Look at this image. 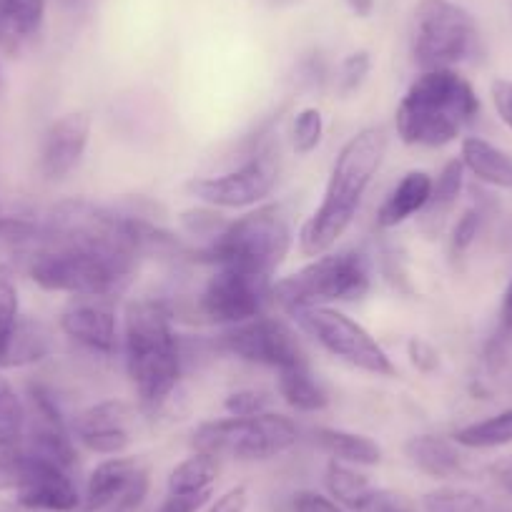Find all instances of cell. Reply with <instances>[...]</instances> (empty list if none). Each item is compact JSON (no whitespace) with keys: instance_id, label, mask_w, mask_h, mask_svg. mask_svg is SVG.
<instances>
[{"instance_id":"obj_1","label":"cell","mask_w":512,"mask_h":512,"mask_svg":"<svg viewBox=\"0 0 512 512\" xmlns=\"http://www.w3.org/2000/svg\"><path fill=\"white\" fill-rule=\"evenodd\" d=\"M121 349L139 405L151 415L169 407L186 369L184 342L169 299L139 297L126 304Z\"/></svg>"},{"instance_id":"obj_2","label":"cell","mask_w":512,"mask_h":512,"mask_svg":"<svg viewBox=\"0 0 512 512\" xmlns=\"http://www.w3.org/2000/svg\"><path fill=\"white\" fill-rule=\"evenodd\" d=\"M387 149L390 136L382 126L359 128L357 134L344 141L329 169L322 201L297 234V246L304 256L314 259L327 254L347 234L357 219L364 194L387 159Z\"/></svg>"},{"instance_id":"obj_3","label":"cell","mask_w":512,"mask_h":512,"mask_svg":"<svg viewBox=\"0 0 512 512\" xmlns=\"http://www.w3.org/2000/svg\"><path fill=\"white\" fill-rule=\"evenodd\" d=\"M480 116V96L455 68L420 71L397 103L395 128L402 144L445 149Z\"/></svg>"},{"instance_id":"obj_4","label":"cell","mask_w":512,"mask_h":512,"mask_svg":"<svg viewBox=\"0 0 512 512\" xmlns=\"http://www.w3.org/2000/svg\"><path fill=\"white\" fill-rule=\"evenodd\" d=\"M294 241L297 236L284 206L267 201L229 219L226 229L211 244L196 246L186 256L209 267H231L272 282Z\"/></svg>"},{"instance_id":"obj_5","label":"cell","mask_w":512,"mask_h":512,"mask_svg":"<svg viewBox=\"0 0 512 512\" xmlns=\"http://www.w3.org/2000/svg\"><path fill=\"white\" fill-rule=\"evenodd\" d=\"M28 277L43 292L71 294L73 299H111L126 292L139 264L111 251L81 244H33Z\"/></svg>"},{"instance_id":"obj_6","label":"cell","mask_w":512,"mask_h":512,"mask_svg":"<svg viewBox=\"0 0 512 512\" xmlns=\"http://www.w3.org/2000/svg\"><path fill=\"white\" fill-rule=\"evenodd\" d=\"M372 287V264L359 249H339L314 256L297 272L272 282L269 299L287 314L312 307L357 302Z\"/></svg>"},{"instance_id":"obj_7","label":"cell","mask_w":512,"mask_h":512,"mask_svg":"<svg viewBox=\"0 0 512 512\" xmlns=\"http://www.w3.org/2000/svg\"><path fill=\"white\" fill-rule=\"evenodd\" d=\"M302 437L299 425L277 410L256 417H219L201 422L191 445L196 452L214 457H231L239 462H267L294 450Z\"/></svg>"},{"instance_id":"obj_8","label":"cell","mask_w":512,"mask_h":512,"mask_svg":"<svg viewBox=\"0 0 512 512\" xmlns=\"http://www.w3.org/2000/svg\"><path fill=\"white\" fill-rule=\"evenodd\" d=\"M480 48V28L455 0H420L410 21V53L420 71L455 68Z\"/></svg>"},{"instance_id":"obj_9","label":"cell","mask_w":512,"mask_h":512,"mask_svg":"<svg viewBox=\"0 0 512 512\" xmlns=\"http://www.w3.org/2000/svg\"><path fill=\"white\" fill-rule=\"evenodd\" d=\"M279 184V154L272 141L256 146L254 154L224 174L194 176L186 181V194L199 204L219 211H249L267 204Z\"/></svg>"},{"instance_id":"obj_10","label":"cell","mask_w":512,"mask_h":512,"mask_svg":"<svg viewBox=\"0 0 512 512\" xmlns=\"http://www.w3.org/2000/svg\"><path fill=\"white\" fill-rule=\"evenodd\" d=\"M299 327L339 362L372 377H395L397 367L390 352L372 337L364 324L337 307H312L294 314Z\"/></svg>"},{"instance_id":"obj_11","label":"cell","mask_w":512,"mask_h":512,"mask_svg":"<svg viewBox=\"0 0 512 512\" xmlns=\"http://www.w3.org/2000/svg\"><path fill=\"white\" fill-rule=\"evenodd\" d=\"M214 344L216 352H224L254 367L274 369V372L309 362L297 329L289 327L284 319L267 317V314L224 329Z\"/></svg>"},{"instance_id":"obj_12","label":"cell","mask_w":512,"mask_h":512,"mask_svg":"<svg viewBox=\"0 0 512 512\" xmlns=\"http://www.w3.org/2000/svg\"><path fill=\"white\" fill-rule=\"evenodd\" d=\"M211 269L214 272L196 297V312L204 322L229 329L262 317L267 302H272L269 279H259L231 267Z\"/></svg>"},{"instance_id":"obj_13","label":"cell","mask_w":512,"mask_h":512,"mask_svg":"<svg viewBox=\"0 0 512 512\" xmlns=\"http://www.w3.org/2000/svg\"><path fill=\"white\" fill-rule=\"evenodd\" d=\"M149 487V470L136 457H106L88 475L81 507L86 512H128L146 500Z\"/></svg>"},{"instance_id":"obj_14","label":"cell","mask_w":512,"mask_h":512,"mask_svg":"<svg viewBox=\"0 0 512 512\" xmlns=\"http://www.w3.org/2000/svg\"><path fill=\"white\" fill-rule=\"evenodd\" d=\"M21 475L16 482V502L28 512H76L83 495L71 470L38 457L21 445Z\"/></svg>"},{"instance_id":"obj_15","label":"cell","mask_w":512,"mask_h":512,"mask_svg":"<svg viewBox=\"0 0 512 512\" xmlns=\"http://www.w3.org/2000/svg\"><path fill=\"white\" fill-rule=\"evenodd\" d=\"M136 412L123 400H101L88 405L71 420L73 440L93 455L116 457L134 442Z\"/></svg>"},{"instance_id":"obj_16","label":"cell","mask_w":512,"mask_h":512,"mask_svg":"<svg viewBox=\"0 0 512 512\" xmlns=\"http://www.w3.org/2000/svg\"><path fill=\"white\" fill-rule=\"evenodd\" d=\"M61 332L81 349L113 357L121 349V322L111 299H73L58 319Z\"/></svg>"},{"instance_id":"obj_17","label":"cell","mask_w":512,"mask_h":512,"mask_svg":"<svg viewBox=\"0 0 512 512\" xmlns=\"http://www.w3.org/2000/svg\"><path fill=\"white\" fill-rule=\"evenodd\" d=\"M93 118L86 111H68L46 128L41 141V174L48 181H63L81 166L91 144Z\"/></svg>"},{"instance_id":"obj_18","label":"cell","mask_w":512,"mask_h":512,"mask_svg":"<svg viewBox=\"0 0 512 512\" xmlns=\"http://www.w3.org/2000/svg\"><path fill=\"white\" fill-rule=\"evenodd\" d=\"M405 457L415 470L432 480H452V477H462L467 472L462 447L445 435L420 432V435L407 437Z\"/></svg>"},{"instance_id":"obj_19","label":"cell","mask_w":512,"mask_h":512,"mask_svg":"<svg viewBox=\"0 0 512 512\" xmlns=\"http://www.w3.org/2000/svg\"><path fill=\"white\" fill-rule=\"evenodd\" d=\"M435 176L425 169H412L397 181L377 209V226L382 231L397 229L415 216H422L432 196Z\"/></svg>"},{"instance_id":"obj_20","label":"cell","mask_w":512,"mask_h":512,"mask_svg":"<svg viewBox=\"0 0 512 512\" xmlns=\"http://www.w3.org/2000/svg\"><path fill=\"white\" fill-rule=\"evenodd\" d=\"M312 442L329 455V460L344 462V465L354 467H374L382 462L384 450L377 440H372L369 435H362V432L344 430V427H329L319 425L314 427Z\"/></svg>"},{"instance_id":"obj_21","label":"cell","mask_w":512,"mask_h":512,"mask_svg":"<svg viewBox=\"0 0 512 512\" xmlns=\"http://www.w3.org/2000/svg\"><path fill=\"white\" fill-rule=\"evenodd\" d=\"M460 161L467 174L495 189L512 191V156L480 136H465L460 144Z\"/></svg>"},{"instance_id":"obj_22","label":"cell","mask_w":512,"mask_h":512,"mask_svg":"<svg viewBox=\"0 0 512 512\" xmlns=\"http://www.w3.org/2000/svg\"><path fill=\"white\" fill-rule=\"evenodd\" d=\"M277 392L294 412L317 415L329 407V392L322 379L307 364H297L277 372Z\"/></svg>"},{"instance_id":"obj_23","label":"cell","mask_w":512,"mask_h":512,"mask_svg":"<svg viewBox=\"0 0 512 512\" xmlns=\"http://www.w3.org/2000/svg\"><path fill=\"white\" fill-rule=\"evenodd\" d=\"M56 349V339L53 332L43 322L31 317H21L13 327L11 337H8L6 352L0 359V367H28V364H38Z\"/></svg>"},{"instance_id":"obj_24","label":"cell","mask_w":512,"mask_h":512,"mask_svg":"<svg viewBox=\"0 0 512 512\" xmlns=\"http://www.w3.org/2000/svg\"><path fill=\"white\" fill-rule=\"evenodd\" d=\"M324 487H327L329 497H332L337 505L349 507V510L359 512L372 495L377 492L374 482L369 480V475H364L359 467L344 465V462L329 460L327 470H324Z\"/></svg>"},{"instance_id":"obj_25","label":"cell","mask_w":512,"mask_h":512,"mask_svg":"<svg viewBox=\"0 0 512 512\" xmlns=\"http://www.w3.org/2000/svg\"><path fill=\"white\" fill-rule=\"evenodd\" d=\"M465 174L467 171L460 159H450L440 171H437L435 181H432L430 204L422 211L425 226L440 229V226L445 224V219L452 214L457 201H460L462 189H465Z\"/></svg>"},{"instance_id":"obj_26","label":"cell","mask_w":512,"mask_h":512,"mask_svg":"<svg viewBox=\"0 0 512 512\" xmlns=\"http://www.w3.org/2000/svg\"><path fill=\"white\" fill-rule=\"evenodd\" d=\"M216 477H219V457L194 450L171 467L166 487L174 495H199V492H211Z\"/></svg>"},{"instance_id":"obj_27","label":"cell","mask_w":512,"mask_h":512,"mask_svg":"<svg viewBox=\"0 0 512 512\" xmlns=\"http://www.w3.org/2000/svg\"><path fill=\"white\" fill-rule=\"evenodd\" d=\"M452 440L462 450H497L512 445V407L460 427L452 432Z\"/></svg>"},{"instance_id":"obj_28","label":"cell","mask_w":512,"mask_h":512,"mask_svg":"<svg viewBox=\"0 0 512 512\" xmlns=\"http://www.w3.org/2000/svg\"><path fill=\"white\" fill-rule=\"evenodd\" d=\"M0 16L6 23L8 43L36 36L46 16V0H0Z\"/></svg>"},{"instance_id":"obj_29","label":"cell","mask_w":512,"mask_h":512,"mask_svg":"<svg viewBox=\"0 0 512 512\" xmlns=\"http://www.w3.org/2000/svg\"><path fill=\"white\" fill-rule=\"evenodd\" d=\"M422 512H500L487 497L480 492H472L467 487H435L425 492L420 500Z\"/></svg>"},{"instance_id":"obj_30","label":"cell","mask_w":512,"mask_h":512,"mask_svg":"<svg viewBox=\"0 0 512 512\" xmlns=\"http://www.w3.org/2000/svg\"><path fill=\"white\" fill-rule=\"evenodd\" d=\"M324 134H327V123H324V113L317 106H304L294 113L292 131H289L294 154L302 156V159L312 156L322 146Z\"/></svg>"},{"instance_id":"obj_31","label":"cell","mask_w":512,"mask_h":512,"mask_svg":"<svg viewBox=\"0 0 512 512\" xmlns=\"http://www.w3.org/2000/svg\"><path fill=\"white\" fill-rule=\"evenodd\" d=\"M28 407L13 390V384L0 374V442H18L26 432Z\"/></svg>"},{"instance_id":"obj_32","label":"cell","mask_w":512,"mask_h":512,"mask_svg":"<svg viewBox=\"0 0 512 512\" xmlns=\"http://www.w3.org/2000/svg\"><path fill=\"white\" fill-rule=\"evenodd\" d=\"M369 73H372V53L357 48L339 61L337 73H334V88L342 98L357 96L367 83Z\"/></svg>"},{"instance_id":"obj_33","label":"cell","mask_w":512,"mask_h":512,"mask_svg":"<svg viewBox=\"0 0 512 512\" xmlns=\"http://www.w3.org/2000/svg\"><path fill=\"white\" fill-rule=\"evenodd\" d=\"M179 221H181V229H184L191 239L201 241L199 246L211 244V241L226 229V224H229V219H226L219 209H211V206H204V204L181 211Z\"/></svg>"},{"instance_id":"obj_34","label":"cell","mask_w":512,"mask_h":512,"mask_svg":"<svg viewBox=\"0 0 512 512\" xmlns=\"http://www.w3.org/2000/svg\"><path fill=\"white\" fill-rule=\"evenodd\" d=\"M41 229V216L31 211H8L0 204V239L11 244L28 246L38 236Z\"/></svg>"},{"instance_id":"obj_35","label":"cell","mask_w":512,"mask_h":512,"mask_svg":"<svg viewBox=\"0 0 512 512\" xmlns=\"http://www.w3.org/2000/svg\"><path fill=\"white\" fill-rule=\"evenodd\" d=\"M18 319H21V314H18L16 279H13L11 269L0 267V359H3L8 337H11Z\"/></svg>"},{"instance_id":"obj_36","label":"cell","mask_w":512,"mask_h":512,"mask_svg":"<svg viewBox=\"0 0 512 512\" xmlns=\"http://www.w3.org/2000/svg\"><path fill=\"white\" fill-rule=\"evenodd\" d=\"M274 405V397L262 387H241L226 395L224 412L231 417H256L269 412Z\"/></svg>"},{"instance_id":"obj_37","label":"cell","mask_w":512,"mask_h":512,"mask_svg":"<svg viewBox=\"0 0 512 512\" xmlns=\"http://www.w3.org/2000/svg\"><path fill=\"white\" fill-rule=\"evenodd\" d=\"M480 226L482 211L475 209V206H470V209H465L457 216V221L452 224L450 231V254L455 256V259H460V256H465L467 251L472 249V244L477 241V234H480Z\"/></svg>"},{"instance_id":"obj_38","label":"cell","mask_w":512,"mask_h":512,"mask_svg":"<svg viewBox=\"0 0 512 512\" xmlns=\"http://www.w3.org/2000/svg\"><path fill=\"white\" fill-rule=\"evenodd\" d=\"M21 440L0 442V492L16 490L18 475H21Z\"/></svg>"},{"instance_id":"obj_39","label":"cell","mask_w":512,"mask_h":512,"mask_svg":"<svg viewBox=\"0 0 512 512\" xmlns=\"http://www.w3.org/2000/svg\"><path fill=\"white\" fill-rule=\"evenodd\" d=\"M359 512H417L415 502L407 495L395 490H379L372 495V500L362 507Z\"/></svg>"},{"instance_id":"obj_40","label":"cell","mask_w":512,"mask_h":512,"mask_svg":"<svg viewBox=\"0 0 512 512\" xmlns=\"http://www.w3.org/2000/svg\"><path fill=\"white\" fill-rule=\"evenodd\" d=\"M407 357H410L412 367L422 374H432L440 367V352L422 337H412L407 342Z\"/></svg>"},{"instance_id":"obj_41","label":"cell","mask_w":512,"mask_h":512,"mask_svg":"<svg viewBox=\"0 0 512 512\" xmlns=\"http://www.w3.org/2000/svg\"><path fill=\"white\" fill-rule=\"evenodd\" d=\"M249 510V490L246 485H234L209 502L206 512H246Z\"/></svg>"},{"instance_id":"obj_42","label":"cell","mask_w":512,"mask_h":512,"mask_svg":"<svg viewBox=\"0 0 512 512\" xmlns=\"http://www.w3.org/2000/svg\"><path fill=\"white\" fill-rule=\"evenodd\" d=\"M294 512H344L342 505L332 500L329 495H322V492L314 490H302L294 495L292 502Z\"/></svg>"},{"instance_id":"obj_43","label":"cell","mask_w":512,"mask_h":512,"mask_svg":"<svg viewBox=\"0 0 512 512\" xmlns=\"http://www.w3.org/2000/svg\"><path fill=\"white\" fill-rule=\"evenodd\" d=\"M211 502V492H199V495H174L169 492L166 500L156 507V512H199Z\"/></svg>"},{"instance_id":"obj_44","label":"cell","mask_w":512,"mask_h":512,"mask_svg":"<svg viewBox=\"0 0 512 512\" xmlns=\"http://www.w3.org/2000/svg\"><path fill=\"white\" fill-rule=\"evenodd\" d=\"M490 98L497 116H500V121L505 123L507 128H512V81H507V78H497V81H492Z\"/></svg>"},{"instance_id":"obj_45","label":"cell","mask_w":512,"mask_h":512,"mask_svg":"<svg viewBox=\"0 0 512 512\" xmlns=\"http://www.w3.org/2000/svg\"><path fill=\"white\" fill-rule=\"evenodd\" d=\"M490 475L502 490L512 492V457H505V460H497L490 465Z\"/></svg>"},{"instance_id":"obj_46","label":"cell","mask_w":512,"mask_h":512,"mask_svg":"<svg viewBox=\"0 0 512 512\" xmlns=\"http://www.w3.org/2000/svg\"><path fill=\"white\" fill-rule=\"evenodd\" d=\"M500 337H512V279L502 294L500 304Z\"/></svg>"},{"instance_id":"obj_47","label":"cell","mask_w":512,"mask_h":512,"mask_svg":"<svg viewBox=\"0 0 512 512\" xmlns=\"http://www.w3.org/2000/svg\"><path fill=\"white\" fill-rule=\"evenodd\" d=\"M344 3L357 18H369L374 13V6H377V0H344Z\"/></svg>"},{"instance_id":"obj_48","label":"cell","mask_w":512,"mask_h":512,"mask_svg":"<svg viewBox=\"0 0 512 512\" xmlns=\"http://www.w3.org/2000/svg\"><path fill=\"white\" fill-rule=\"evenodd\" d=\"M0 43H8V33H6V23H3V16H0Z\"/></svg>"},{"instance_id":"obj_49","label":"cell","mask_w":512,"mask_h":512,"mask_svg":"<svg viewBox=\"0 0 512 512\" xmlns=\"http://www.w3.org/2000/svg\"><path fill=\"white\" fill-rule=\"evenodd\" d=\"M279 3H292V0H279Z\"/></svg>"}]
</instances>
